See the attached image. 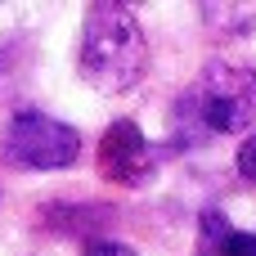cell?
<instances>
[{
  "mask_svg": "<svg viewBox=\"0 0 256 256\" xmlns=\"http://www.w3.org/2000/svg\"><path fill=\"white\" fill-rule=\"evenodd\" d=\"M76 72L99 94H122L148 72V36L126 4H90L76 45Z\"/></svg>",
  "mask_w": 256,
  "mask_h": 256,
  "instance_id": "obj_2",
  "label": "cell"
},
{
  "mask_svg": "<svg viewBox=\"0 0 256 256\" xmlns=\"http://www.w3.org/2000/svg\"><path fill=\"white\" fill-rule=\"evenodd\" d=\"M81 256H135V252H130L126 243H112V238H99V243H90V248H86Z\"/></svg>",
  "mask_w": 256,
  "mask_h": 256,
  "instance_id": "obj_7",
  "label": "cell"
},
{
  "mask_svg": "<svg viewBox=\"0 0 256 256\" xmlns=\"http://www.w3.org/2000/svg\"><path fill=\"white\" fill-rule=\"evenodd\" d=\"M198 252L202 256H256V234L252 230H234L220 212H202Z\"/></svg>",
  "mask_w": 256,
  "mask_h": 256,
  "instance_id": "obj_5",
  "label": "cell"
},
{
  "mask_svg": "<svg viewBox=\"0 0 256 256\" xmlns=\"http://www.w3.org/2000/svg\"><path fill=\"white\" fill-rule=\"evenodd\" d=\"M171 130L180 144H207L220 135L256 130V68L248 63H207L194 86L171 108Z\"/></svg>",
  "mask_w": 256,
  "mask_h": 256,
  "instance_id": "obj_1",
  "label": "cell"
},
{
  "mask_svg": "<svg viewBox=\"0 0 256 256\" xmlns=\"http://www.w3.org/2000/svg\"><path fill=\"white\" fill-rule=\"evenodd\" d=\"M0 153L14 166H22V171H68L81 158V130L58 122V117H50V112L22 108L4 126Z\"/></svg>",
  "mask_w": 256,
  "mask_h": 256,
  "instance_id": "obj_3",
  "label": "cell"
},
{
  "mask_svg": "<svg viewBox=\"0 0 256 256\" xmlns=\"http://www.w3.org/2000/svg\"><path fill=\"white\" fill-rule=\"evenodd\" d=\"M99 171L104 180L112 184H126V189H140L158 176V148L144 140V130L135 122H112L99 140Z\"/></svg>",
  "mask_w": 256,
  "mask_h": 256,
  "instance_id": "obj_4",
  "label": "cell"
},
{
  "mask_svg": "<svg viewBox=\"0 0 256 256\" xmlns=\"http://www.w3.org/2000/svg\"><path fill=\"white\" fill-rule=\"evenodd\" d=\"M234 162H238V176H243L248 184H256V130L238 144V158H234Z\"/></svg>",
  "mask_w": 256,
  "mask_h": 256,
  "instance_id": "obj_6",
  "label": "cell"
},
{
  "mask_svg": "<svg viewBox=\"0 0 256 256\" xmlns=\"http://www.w3.org/2000/svg\"><path fill=\"white\" fill-rule=\"evenodd\" d=\"M0 68H9V54H4V50H0Z\"/></svg>",
  "mask_w": 256,
  "mask_h": 256,
  "instance_id": "obj_8",
  "label": "cell"
}]
</instances>
